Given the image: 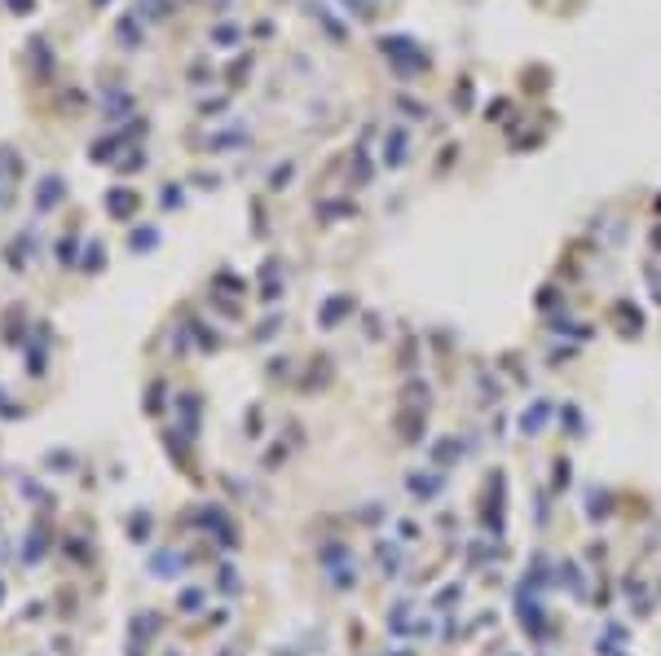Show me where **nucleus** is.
Returning a JSON list of instances; mask_svg holds the SVG:
<instances>
[{
  "instance_id": "1",
  "label": "nucleus",
  "mask_w": 661,
  "mask_h": 656,
  "mask_svg": "<svg viewBox=\"0 0 661 656\" xmlns=\"http://www.w3.org/2000/svg\"><path fill=\"white\" fill-rule=\"evenodd\" d=\"M543 418H551V405H547V401L529 405V414L520 418V428H525V432H538V428H543Z\"/></svg>"
}]
</instances>
